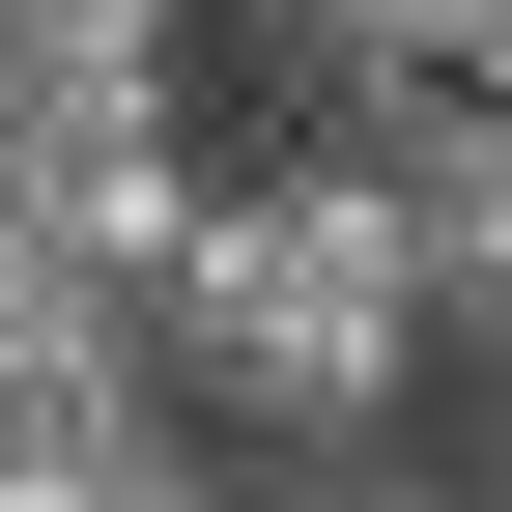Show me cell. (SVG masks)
<instances>
[{
  "mask_svg": "<svg viewBox=\"0 0 512 512\" xmlns=\"http://www.w3.org/2000/svg\"><path fill=\"white\" fill-rule=\"evenodd\" d=\"M143 456H171V427H143ZM0 512H114V456H0Z\"/></svg>",
  "mask_w": 512,
  "mask_h": 512,
  "instance_id": "277c9868",
  "label": "cell"
},
{
  "mask_svg": "<svg viewBox=\"0 0 512 512\" xmlns=\"http://www.w3.org/2000/svg\"><path fill=\"white\" fill-rule=\"evenodd\" d=\"M342 171H370V228H399L427 313L512 285V86H399V114H342Z\"/></svg>",
  "mask_w": 512,
  "mask_h": 512,
  "instance_id": "7a4b0ae2",
  "label": "cell"
},
{
  "mask_svg": "<svg viewBox=\"0 0 512 512\" xmlns=\"http://www.w3.org/2000/svg\"><path fill=\"white\" fill-rule=\"evenodd\" d=\"M256 512H484V484H456V456H427V427H399V456H285Z\"/></svg>",
  "mask_w": 512,
  "mask_h": 512,
  "instance_id": "3957f363",
  "label": "cell"
},
{
  "mask_svg": "<svg viewBox=\"0 0 512 512\" xmlns=\"http://www.w3.org/2000/svg\"><path fill=\"white\" fill-rule=\"evenodd\" d=\"M484 512H512V456H484Z\"/></svg>",
  "mask_w": 512,
  "mask_h": 512,
  "instance_id": "5b68a950",
  "label": "cell"
},
{
  "mask_svg": "<svg viewBox=\"0 0 512 512\" xmlns=\"http://www.w3.org/2000/svg\"><path fill=\"white\" fill-rule=\"evenodd\" d=\"M143 370L200 456H399L427 427V285L342 143H228V228L143 285Z\"/></svg>",
  "mask_w": 512,
  "mask_h": 512,
  "instance_id": "6da1fadb",
  "label": "cell"
}]
</instances>
